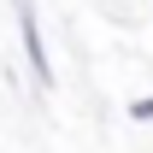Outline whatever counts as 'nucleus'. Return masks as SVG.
<instances>
[{
	"instance_id": "obj_1",
	"label": "nucleus",
	"mask_w": 153,
	"mask_h": 153,
	"mask_svg": "<svg viewBox=\"0 0 153 153\" xmlns=\"http://www.w3.org/2000/svg\"><path fill=\"white\" fill-rule=\"evenodd\" d=\"M18 41H24V53H30V71H36V82H53V65H47L41 24H36V6H30V0H18Z\"/></svg>"
},
{
	"instance_id": "obj_2",
	"label": "nucleus",
	"mask_w": 153,
	"mask_h": 153,
	"mask_svg": "<svg viewBox=\"0 0 153 153\" xmlns=\"http://www.w3.org/2000/svg\"><path fill=\"white\" fill-rule=\"evenodd\" d=\"M130 118H135V124H153V100H135V106H130Z\"/></svg>"
}]
</instances>
